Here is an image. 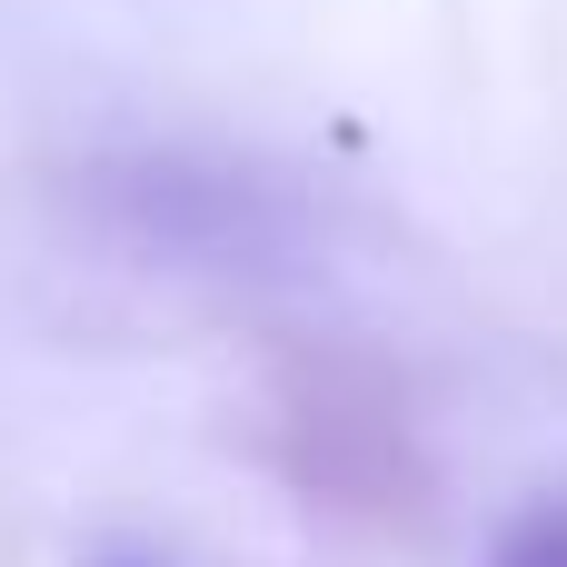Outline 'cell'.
I'll list each match as a JSON object with an SVG mask.
<instances>
[{
    "label": "cell",
    "mask_w": 567,
    "mask_h": 567,
    "mask_svg": "<svg viewBox=\"0 0 567 567\" xmlns=\"http://www.w3.org/2000/svg\"><path fill=\"white\" fill-rule=\"evenodd\" d=\"M488 567H567V498H528V508L498 528Z\"/></svg>",
    "instance_id": "obj_2"
},
{
    "label": "cell",
    "mask_w": 567,
    "mask_h": 567,
    "mask_svg": "<svg viewBox=\"0 0 567 567\" xmlns=\"http://www.w3.org/2000/svg\"><path fill=\"white\" fill-rule=\"evenodd\" d=\"M269 458L309 508H339L359 528H419L429 518V468L409 439V409L369 359H289L269 399Z\"/></svg>",
    "instance_id": "obj_1"
}]
</instances>
